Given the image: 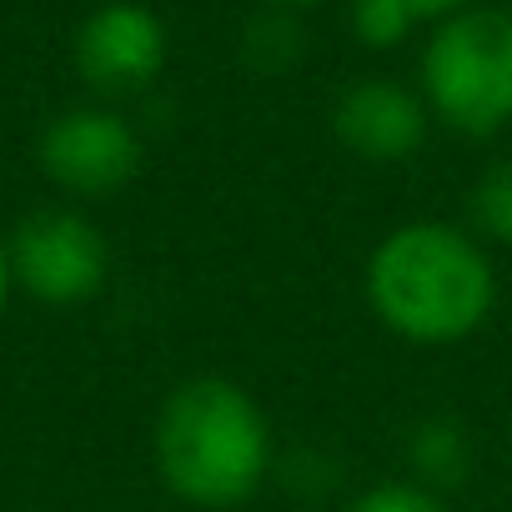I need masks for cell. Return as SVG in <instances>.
<instances>
[{
	"label": "cell",
	"mask_w": 512,
	"mask_h": 512,
	"mask_svg": "<svg viewBox=\"0 0 512 512\" xmlns=\"http://www.w3.org/2000/svg\"><path fill=\"white\" fill-rule=\"evenodd\" d=\"M372 317L412 347H457L497 312V267L487 246L457 221L392 226L362 272Z\"/></svg>",
	"instance_id": "cell-1"
},
{
	"label": "cell",
	"mask_w": 512,
	"mask_h": 512,
	"mask_svg": "<svg viewBox=\"0 0 512 512\" xmlns=\"http://www.w3.org/2000/svg\"><path fill=\"white\" fill-rule=\"evenodd\" d=\"M151 457L171 497L201 512H231L272 482L277 432L241 382L186 377L156 412Z\"/></svg>",
	"instance_id": "cell-2"
},
{
	"label": "cell",
	"mask_w": 512,
	"mask_h": 512,
	"mask_svg": "<svg viewBox=\"0 0 512 512\" xmlns=\"http://www.w3.org/2000/svg\"><path fill=\"white\" fill-rule=\"evenodd\" d=\"M417 91L437 126L492 141L512 126V11L467 6L432 26L417 66Z\"/></svg>",
	"instance_id": "cell-3"
},
{
	"label": "cell",
	"mask_w": 512,
	"mask_h": 512,
	"mask_svg": "<svg viewBox=\"0 0 512 512\" xmlns=\"http://www.w3.org/2000/svg\"><path fill=\"white\" fill-rule=\"evenodd\" d=\"M6 241H11V277L26 297L46 307H81L106 292L111 246L86 211L76 206L31 211Z\"/></svg>",
	"instance_id": "cell-4"
},
{
	"label": "cell",
	"mask_w": 512,
	"mask_h": 512,
	"mask_svg": "<svg viewBox=\"0 0 512 512\" xmlns=\"http://www.w3.org/2000/svg\"><path fill=\"white\" fill-rule=\"evenodd\" d=\"M36 156H41V171L66 196L101 201V196H116L121 186L136 181V171H141V136L111 106H76V111H61L41 131Z\"/></svg>",
	"instance_id": "cell-5"
},
{
	"label": "cell",
	"mask_w": 512,
	"mask_h": 512,
	"mask_svg": "<svg viewBox=\"0 0 512 512\" xmlns=\"http://www.w3.org/2000/svg\"><path fill=\"white\" fill-rule=\"evenodd\" d=\"M76 71L101 96H141L166 71V26L141 0H106L76 31Z\"/></svg>",
	"instance_id": "cell-6"
},
{
	"label": "cell",
	"mask_w": 512,
	"mask_h": 512,
	"mask_svg": "<svg viewBox=\"0 0 512 512\" xmlns=\"http://www.w3.org/2000/svg\"><path fill=\"white\" fill-rule=\"evenodd\" d=\"M432 111L422 91L392 81V76H367L352 81L337 106H332V136L342 151H352L367 166H397L412 161L427 146Z\"/></svg>",
	"instance_id": "cell-7"
},
{
	"label": "cell",
	"mask_w": 512,
	"mask_h": 512,
	"mask_svg": "<svg viewBox=\"0 0 512 512\" xmlns=\"http://www.w3.org/2000/svg\"><path fill=\"white\" fill-rule=\"evenodd\" d=\"M472 457H477L472 432L452 412H427L407 427V472H412V482L432 487L437 497L467 482Z\"/></svg>",
	"instance_id": "cell-8"
},
{
	"label": "cell",
	"mask_w": 512,
	"mask_h": 512,
	"mask_svg": "<svg viewBox=\"0 0 512 512\" xmlns=\"http://www.w3.org/2000/svg\"><path fill=\"white\" fill-rule=\"evenodd\" d=\"M472 0H352V31L372 51L402 46L417 26H442L447 16L467 11Z\"/></svg>",
	"instance_id": "cell-9"
},
{
	"label": "cell",
	"mask_w": 512,
	"mask_h": 512,
	"mask_svg": "<svg viewBox=\"0 0 512 512\" xmlns=\"http://www.w3.org/2000/svg\"><path fill=\"white\" fill-rule=\"evenodd\" d=\"M302 51H307V36H302V26H297V16L292 11H262L251 26H246V36H241V56H246V66L251 71H262V76H282V71H292L297 61H302Z\"/></svg>",
	"instance_id": "cell-10"
},
{
	"label": "cell",
	"mask_w": 512,
	"mask_h": 512,
	"mask_svg": "<svg viewBox=\"0 0 512 512\" xmlns=\"http://www.w3.org/2000/svg\"><path fill=\"white\" fill-rule=\"evenodd\" d=\"M467 231L487 246H512V156L492 161L467 191Z\"/></svg>",
	"instance_id": "cell-11"
},
{
	"label": "cell",
	"mask_w": 512,
	"mask_h": 512,
	"mask_svg": "<svg viewBox=\"0 0 512 512\" xmlns=\"http://www.w3.org/2000/svg\"><path fill=\"white\" fill-rule=\"evenodd\" d=\"M342 512H447V502L412 477H387V482L362 487Z\"/></svg>",
	"instance_id": "cell-12"
},
{
	"label": "cell",
	"mask_w": 512,
	"mask_h": 512,
	"mask_svg": "<svg viewBox=\"0 0 512 512\" xmlns=\"http://www.w3.org/2000/svg\"><path fill=\"white\" fill-rule=\"evenodd\" d=\"M11 292H16V277H11V241H6V231H0V317H6V307H11Z\"/></svg>",
	"instance_id": "cell-13"
},
{
	"label": "cell",
	"mask_w": 512,
	"mask_h": 512,
	"mask_svg": "<svg viewBox=\"0 0 512 512\" xmlns=\"http://www.w3.org/2000/svg\"><path fill=\"white\" fill-rule=\"evenodd\" d=\"M272 11H307V6H322V0H267Z\"/></svg>",
	"instance_id": "cell-14"
}]
</instances>
